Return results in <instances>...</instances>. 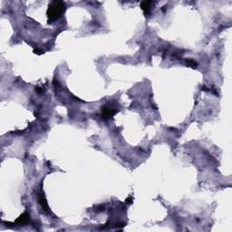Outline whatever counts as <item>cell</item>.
<instances>
[{"mask_svg": "<svg viewBox=\"0 0 232 232\" xmlns=\"http://www.w3.org/2000/svg\"><path fill=\"white\" fill-rule=\"evenodd\" d=\"M117 112H118L117 110H115V109H113V108H112L110 106L105 105V106H104L102 108V114H101V116H102V118L104 120H108L110 118H113V115Z\"/></svg>", "mask_w": 232, "mask_h": 232, "instance_id": "obj_2", "label": "cell"}, {"mask_svg": "<svg viewBox=\"0 0 232 232\" xmlns=\"http://www.w3.org/2000/svg\"><path fill=\"white\" fill-rule=\"evenodd\" d=\"M34 53L36 54V55H38V56H41V55L44 54V51L41 50V49H39V48H35V49H34Z\"/></svg>", "mask_w": 232, "mask_h": 232, "instance_id": "obj_7", "label": "cell"}, {"mask_svg": "<svg viewBox=\"0 0 232 232\" xmlns=\"http://www.w3.org/2000/svg\"><path fill=\"white\" fill-rule=\"evenodd\" d=\"M39 203L43 209L44 211L45 212H48L49 211V206H48V203H47V200H46V199L44 198V195H41L39 197Z\"/></svg>", "mask_w": 232, "mask_h": 232, "instance_id": "obj_5", "label": "cell"}, {"mask_svg": "<svg viewBox=\"0 0 232 232\" xmlns=\"http://www.w3.org/2000/svg\"><path fill=\"white\" fill-rule=\"evenodd\" d=\"M35 90H36V92H38L39 95H42L43 92H44V90H43L42 88H40V87H36V88H35Z\"/></svg>", "mask_w": 232, "mask_h": 232, "instance_id": "obj_9", "label": "cell"}, {"mask_svg": "<svg viewBox=\"0 0 232 232\" xmlns=\"http://www.w3.org/2000/svg\"><path fill=\"white\" fill-rule=\"evenodd\" d=\"M125 202H126L127 204H131V203H132V198H131V196H130V197H128V198L126 199Z\"/></svg>", "mask_w": 232, "mask_h": 232, "instance_id": "obj_8", "label": "cell"}, {"mask_svg": "<svg viewBox=\"0 0 232 232\" xmlns=\"http://www.w3.org/2000/svg\"><path fill=\"white\" fill-rule=\"evenodd\" d=\"M30 221V215L28 214V212H24L23 214H21L14 222V224H19V225H25L27 224Z\"/></svg>", "mask_w": 232, "mask_h": 232, "instance_id": "obj_3", "label": "cell"}, {"mask_svg": "<svg viewBox=\"0 0 232 232\" xmlns=\"http://www.w3.org/2000/svg\"><path fill=\"white\" fill-rule=\"evenodd\" d=\"M65 8V3L63 1H53V2H51L48 6L47 12H46V15H47V18H48V22L51 23V22H54V21L59 19L63 16Z\"/></svg>", "mask_w": 232, "mask_h": 232, "instance_id": "obj_1", "label": "cell"}, {"mask_svg": "<svg viewBox=\"0 0 232 232\" xmlns=\"http://www.w3.org/2000/svg\"><path fill=\"white\" fill-rule=\"evenodd\" d=\"M187 65H188V66H190V67H192V68H196L197 67V63L195 62V61H193V60H187Z\"/></svg>", "mask_w": 232, "mask_h": 232, "instance_id": "obj_6", "label": "cell"}, {"mask_svg": "<svg viewBox=\"0 0 232 232\" xmlns=\"http://www.w3.org/2000/svg\"><path fill=\"white\" fill-rule=\"evenodd\" d=\"M153 6V2L152 1H143L141 4V8L144 12V15L146 17H149L151 15L152 12V7Z\"/></svg>", "mask_w": 232, "mask_h": 232, "instance_id": "obj_4", "label": "cell"}]
</instances>
